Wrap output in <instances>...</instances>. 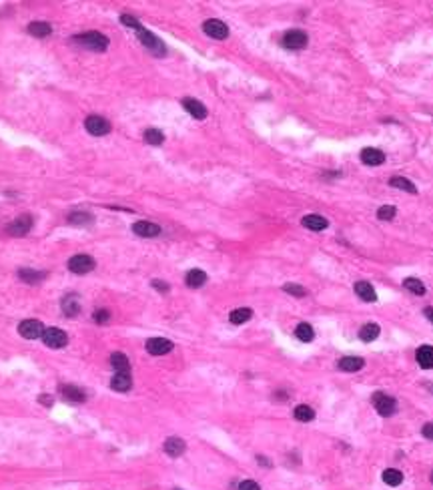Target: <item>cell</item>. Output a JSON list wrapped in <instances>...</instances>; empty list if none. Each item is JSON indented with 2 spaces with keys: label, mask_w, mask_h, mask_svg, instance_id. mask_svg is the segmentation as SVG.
Returning <instances> with one entry per match:
<instances>
[{
  "label": "cell",
  "mask_w": 433,
  "mask_h": 490,
  "mask_svg": "<svg viewBox=\"0 0 433 490\" xmlns=\"http://www.w3.org/2000/svg\"><path fill=\"white\" fill-rule=\"evenodd\" d=\"M72 40L76 44H80L82 48H86V51H92V53H103L109 46V38L99 30H88V32L76 34Z\"/></svg>",
  "instance_id": "6da1fadb"
},
{
  "label": "cell",
  "mask_w": 433,
  "mask_h": 490,
  "mask_svg": "<svg viewBox=\"0 0 433 490\" xmlns=\"http://www.w3.org/2000/svg\"><path fill=\"white\" fill-rule=\"evenodd\" d=\"M136 34H138V40H140V44L142 46H147L149 51L153 53V55H157V57H163L165 53H167V46L163 44V40L161 38H157L153 32H149V30H144V28H140V30H136Z\"/></svg>",
  "instance_id": "7a4b0ae2"
},
{
  "label": "cell",
  "mask_w": 433,
  "mask_h": 490,
  "mask_svg": "<svg viewBox=\"0 0 433 490\" xmlns=\"http://www.w3.org/2000/svg\"><path fill=\"white\" fill-rule=\"evenodd\" d=\"M42 341H44V346H48V348L61 350V348H64L68 344V335L59 327H46L44 333H42Z\"/></svg>",
  "instance_id": "3957f363"
},
{
  "label": "cell",
  "mask_w": 433,
  "mask_h": 490,
  "mask_svg": "<svg viewBox=\"0 0 433 490\" xmlns=\"http://www.w3.org/2000/svg\"><path fill=\"white\" fill-rule=\"evenodd\" d=\"M84 129H86L92 137H103V135L111 133V123H109L105 117H101V115H90V117H86V121H84Z\"/></svg>",
  "instance_id": "277c9868"
},
{
  "label": "cell",
  "mask_w": 433,
  "mask_h": 490,
  "mask_svg": "<svg viewBox=\"0 0 433 490\" xmlns=\"http://www.w3.org/2000/svg\"><path fill=\"white\" fill-rule=\"evenodd\" d=\"M309 42V36L303 30H289L283 36V46L289 48V51H301Z\"/></svg>",
  "instance_id": "5b68a950"
},
{
  "label": "cell",
  "mask_w": 433,
  "mask_h": 490,
  "mask_svg": "<svg viewBox=\"0 0 433 490\" xmlns=\"http://www.w3.org/2000/svg\"><path fill=\"white\" fill-rule=\"evenodd\" d=\"M373 406H375V410H377L381 416H391V414H395V410H397V402H395L391 396L383 394V392H377V394L373 396Z\"/></svg>",
  "instance_id": "8992f818"
},
{
  "label": "cell",
  "mask_w": 433,
  "mask_h": 490,
  "mask_svg": "<svg viewBox=\"0 0 433 490\" xmlns=\"http://www.w3.org/2000/svg\"><path fill=\"white\" fill-rule=\"evenodd\" d=\"M203 30H205V34H209L211 38H217V40H223V38L229 36L227 24H225L223 20H219V18H209V20H205V22H203Z\"/></svg>",
  "instance_id": "52a82bcc"
},
{
  "label": "cell",
  "mask_w": 433,
  "mask_h": 490,
  "mask_svg": "<svg viewBox=\"0 0 433 490\" xmlns=\"http://www.w3.org/2000/svg\"><path fill=\"white\" fill-rule=\"evenodd\" d=\"M68 269H70L72 273H78V275L88 273V271L94 269V259H92L90 255H84V253L74 255V257L68 259Z\"/></svg>",
  "instance_id": "ba28073f"
},
{
  "label": "cell",
  "mask_w": 433,
  "mask_h": 490,
  "mask_svg": "<svg viewBox=\"0 0 433 490\" xmlns=\"http://www.w3.org/2000/svg\"><path fill=\"white\" fill-rule=\"evenodd\" d=\"M44 329H46V327H44L38 320H24V322H20V326H18V333H20L22 337H26V339L42 337Z\"/></svg>",
  "instance_id": "9c48e42d"
},
{
  "label": "cell",
  "mask_w": 433,
  "mask_h": 490,
  "mask_svg": "<svg viewBox=\"0 0 433 490\" xmlns=\"http://www.w3.org/2000/svg\"><path fill=\"white\" fill-rule=\"evenodd\" d=\"M173 350V341L167 337H151L147 341V352L153 356H165Z\"/></svg>",
  "instance_id": "30bf717a"
},
{
  "label": "cell",
  "mask_w": 433,
  "mask_h": 490,
  "mask_svg": "<svg viewBox=\"0 0 433 490\" xmlns=\"http://www.w3.org/2000/svg\"><path fill=\"white\" fill-rule=\"evenodd\" d=\"M30 227H32V217H30V215H20V217H16L12 223H8L6 231H8L10 235L22 237V235H26V233L30 231Z\"/></svg>",
  "instance_id": "8fae6325"
},
{
  "label": "cell",
  "mask_w": 433,
  "mask_h": 490,
  "mask_svg": "<svg viewBox=\"0 0 433 490\" xmlns=\"http://www.w3.org/2000/svg\"><path fill=\"white\" fill-rule=\"evenodd\" d=\"M183 107H185L186 113H190L197 121H203V119H207V115H209L207 107H205L201 101H197V99H190V96L183 99Z\"/></svg>",
  "instance_id": "7c38bea8"
},
{
  "label": "cell",
  "mask_w": 433,
  "mask_h": 490,
  "mask_svg": "<svg viewBox=\"0 0 433 490\" xmlns=\"http://www.w3.org/2000/svg\"><path fill=\"white\" fill-rule=\"evenodd\" d=\"M132 231L138 235V237H157L161 233V227L151 223V221H136L132 225Z\"/></svg>",
  "instance_id": "4fadbf2b"
},
{
  "label": "cell",
  "mask_w": 433,
  "mask_h": 490,
  "mask_svg": "<svg viewBox=\"0 0 433 490\" xmlns=\"http://www.w3.org/2000/svg\"><path fill=\"white\" fill-rule=\"evenodd\" d=\"M59 392H61V394H62L66 400H70V402H84V400H86L84 392H82L80 388L72 386V384H62V386H59Z\"/></svg>",
  "instance_id": "5bb4252c"
},
{
  "label": "cell",
  "mask_w": 433,
  "mask_h": 490,
  "mask_svg": "<svg viewBox=\"0 0 433 490\" xmlns=\"http://www.w3.org/2000/svg\"><path fill=\"white\" fill-rule=\"evenodd\" d=\"M185 440L183 438H177V436H173V438H167L165 440V452L169 454V456H173V458H179L183 452H185Z\"/></svg>",
  "instance_id": "9a60e30c"
},
{
  "label": "cell",
  "mask_w": 433,
  "mask_h": 490,
  "mask_svg": "<svg viewBox=\"0 0 433 490\" xmlns=\"http://www.w3.org/2000/svg\"><path fill=\"white\" fill-rule=\"evenodd\" d=\"M361 161L367 165V167H377L385 161V153L379 151V149H363L361 151Z\"/></svg>",
  "instance_id": "2e32d148"
},
{
  "label": "cell",
  "mask_w": 433,
  "mask_h": 490,
  "mask_svg": "<svg viewBox=\"0 0 433 490\" xmlns=\"http://www.w3.org/2000/svg\"><path fill=\"white\" fill-rule=\"evenodd\" d=\"M415 360L423 370H431L433 368V348L431 346H421L415 352Z\"/></svg>",
  "instance_id": "e0dca14e"
},
{
  "label": "cell",
  "mask_w": 433,
  "mask_h": 490,
  "mask_svg": "<svg viewBox=\"0 0 433 490\" xmlns=\"http://www.w3.org/2000/svg\"><path fill=\"white\" fill-rule=\"evenodd\" d=\"M303 227H307V229H311V231H323V229H327V219L323 217V215H315V213H311V215H305L303 217Z\"/></svg>",
  "instance_id": "ac0fdd59"
},
{
  "label": "cell",
  "mask_w": 433,
  "mask_h": 490,
  "mask_svg": "<svg viewBox=\"0 0 433 490\" xmlns=\"http://www.w3.org/2000/svg\"><path fill=\"white\" fill-rule=\"evenodd\" d=\"M111 366H113V370H115L117 374H128V370H130L128 358H126L124 354H121V352H115V354L111 356Z\"/></svg>",
  "instance_id": "d6986e66"
},
{
  "label": "cell",
  "mask_w": 433,
  "mask_h": 490,
  "mask_svg": "<svg viewBox=\"0 0 433 490\" xmlns=\"http://www.w3.org/2000/svg\"><path fill=\"white\" fill-rule=\"evenodd\" d=\"M111 388L117 392H128L132 388V380L130 374H115L111 378Z\"/></svg>",
  "instance_id": "ffe728a7"
},
{
  "label": "cell",
  "mask_w": 433,
  "mask_h": 490,
  "mask_svg": "<svg viewBox=\"0 0 433 490\" xmlns=\"http://www.w3.org/2000/svg\"><path fill=\"white\" fill-rule=\"evenodd\" d=\"M355 293L363 300V302H375L377 300V293H375V289L371 287V283H367V281H357L355 283Z\"/></svg>",
  "instance_id": "44dd1931"
},
{
  "label": "cell",
  "mask_w": 433,
  "mask_h": 490,
  "mask_svg": "<svg viewBox=\"0 0 433 490\" xmlns=\"http://www.w3.org/2000/svg\"><path fill=\"white\" fill-rule=\"evenodd\" d=\"M337 366H339V370L343 372H357L365 366V362L361 358H355V356H347V358H341L339 362H337Z\"/></svg>",
  "instance_id": "7402d4cb"
},
{
  "label": "cell",
  "mask_w": 433,
  "mask_h": 490,
  "mask_svg": "<svg viewBox=\"0 0 433 490\" xmlns=\"http://www.w3.org/2000/svg\"><path fill=\"white\" fill-rule=\"evenodd\" d=\"M185 281H186L188 287H201V285H205V281H207V273H205L203 269H190V271L186 273Z\"/></svg>",
  "instance_id": "603a6c76"
},
{
  "label": "cell",
  "mask_w": 433,
  "mask_h": 490,
  "mask_svg": "<svg viewBox=\"0 0 433 490\" xmlns=\"http://www.w3.org/2000/svg\"><path fill=\"white\" fill-rule=\"evenodd\" d=\"M62 312L68 316V318H74V316H78L80 314V304H78V300H76V296H66L64 300H62Z\"/></svg>",
  "instance_id": "cb8c5ba5"
},
{
  "label": "cell",
  "mask_w": 433,
  "mask_h": 490,
  "mask_svg": "<svg viewBox=\"0 0 433 490\" xmlns=\"http://www.w3.org/2000/svg\"><path fill=\"white\" fill-rule=\"evenodd\" d=\"M28 32L32 36H36V38H44V36H48V34L53 32V28H51V24H48V22L36 20V22H30L28 24Z\"/></svg>",
  "instance_id": "d4e9b609"
},
{
  "label": "cell",
  "mask_w": 433,
  "mask_h": 490,
  "mask_svg": "<svg viewBox=\"0 0 433 490\" xmlns=\"http://www.w3.org/2000/svg\"><path fill=\"white\" fill-rule=\"evenodd\" d=\"M251 316H253V312H251L249 308H239V310H233V312H231L229 320H231V324L241 326V324L249 322V320H251Z\"/></svg>",
  "instance_id": "484cf974"
},
{
  "label": "cell",
  "mask_w": 433,
  "mask_h": 490,
  "mask_svg": "<svg viewBox=\"0 0 433 490\" xmlns=\"http://www.w3.org/2000/svg\"><path fill=\"white\" fill-rule=\"evenodd\" d=\"M18 277L22 279V281H26V283H38V281H42L44 277H46V273L44 271H34V269H20L18 271Z\"/></svg>",
  "instance_id": "4316f807"
},
{
  "label": "cell",
  "mask_w": 433,
  "mask_h": 490,
  "mask_svg": "<svg viewBox=\"0 0 433 490\" xmlns=\"http://www.w3.org/2000/svg\"><path fill=\"white\" fill-rule=\"evenodd\" d=\"M383 482L389 484V486H399L403 482V474L397 468H387L383 472Z\"/></svg>",
  "instance_id": "83f0119b"
},
{
  "label": "cell",
  "mask_w": 433,
  "mask_h": 490,
  "mask_svg": "<svg viewBox=\"0 0 433 490\" xmlns=\"http://www.w3.org/2000/svg\"><path fill=\"white\" fill-rule=\"evenodd\" d=\"M377 335H379V326H377V324H365V326L359 329V337H361L363 341H373Z\"/></svg>",
  "instance_id": "f1b7e54d"
},
{
  "label": "cell",
  "mask_w": 433,
  "mask_h": 490,
  "mask_svg": "<svg viewBox=\"0 0 433 490\" xmlns=\"http://www.w3.org/2000/svg\"><path fill=\"white\" fill-rule=\"evenodd\" d=\"M293 414H295V418H297L299 422H311V420L315 418V410H313L311 406H305V404L297 406Z\"/></svg>",
  "instance_id": "f546056e"
},
{
  "label": "cell",
  "mask_w": 433,
  "mask_h": 490,
  "mask_svg": "<svg viewBox=\"0 0 433 490\" xmlns=\"http://www.w3.org/2000/svg\"><path fill=\"white\" fill-rule=\"evenodd\" d=\"M144 141H147L149 145H163V141H165V135H163V131H159V129H147L144 131Z\"/></svg>",
  "instance_id": "4dcf8cb0"
},
{
  "label": "cell",
  "mask_w": 433,
  "mask_h": 490,
  "mask_svg": "<svg viewBox=\"0 0 433 490\" xmlns=\"http://www.w3.org/2000/svg\"><path fill=\"white\" fill-rule=\"evenodd\" d=\"M403 287L409 289L411 293H415V296H423V293H425V285L419 279H415V277H407L403 281Z\"/></svg>",
  "instance_id": "1f68e13d"
},
{
  "label": "cell",
  "mask_w": 433,
  "mask_h": 490,
  "mask_svg": "<svg viewBox=\"0 0 433 490\" xmlns=\"http://www.w3.org/2000/svg\"><path fill=\"white\" fill-rule=\"evenodd\" d=\"M393 187H397V189H403V191H407V193H417V187L409 181V179H405V177H393L391 181H389Z\"/></svg>",
  "instance_id": "d6a6232c"
},
{
  "label": "cell",
  "mask_w": 433,
  "mask_h": 490,
  "mask_svg": "<svg viewBox=\"0 0 433 490\" xmlns=\"http://www.w3.org/2000/svg\"><path fill=\"white\" fill-rule=\"evenodd\" d=\"M295 333H297V337L301 341H311L315 337V331H313V327L309 324H299L297 329H295Z\"/></svg>",
  "instance_id": "836d02e7"
},
{
  "label": "cell",
  "mask_w": 433,
  "mask_h": 490,
  "mask_svg": "<svg viewBox=\"0 0 433 490\" xmlns=\"http://www.w3.org/2000/svg\"><path fill=\"white\" fill-rule=\"evenodd\" d=\"M395 213H397L395 207H391V205H383V207H379L377 217H379L381 221H391V219L395 217Z\"/></svg>",
  "instance_id": "e575fe53"
},
{
  "label": "cell",
  "mask_w": 433,
  "mask_h": 490,
  "mask_svg": "<svg viewBox=\"0 0 433 490\" xmlns=\"http://www.w3.org/2000/svg\"><path fill=\"white\" fill-rule=\"evenodd\" d=\"M68 221L72 225H88V223H92V215L90 213H72L68 217Z\"/></svg>",
  "instance_id": "d590c367"
},
{
  "label": "cell",
  "mask_w": 433,
  "mask_h": 490,
  "mask_svg": "<svg viewBox=\"0 0 433 490\" xmlns=\"http://www.w3.org/2000/svg\"><path fill=\"white\" fill-rule=\"evenodd\" d=\"M283 291L291 293V296H295V298H305V296H307V289L301 287V285H295V283H287V285H283Z\"/></svg>",
  "instance_id": "8d00e7d4"
},
{
  "label": "cell",
  "mask_w": 433,
  "mask_h": 490,
  "mask_svg": "<svg viewBox=\"0 0 433 490\" xmlns=\"http://www.w3.org/2000/svg\"><path fill=\"white\" fill-rule=\"evenodd\" d=\"M121 22H123L124 26H128V28H134V30H140V28H142L140 22H138L134 16H130V14H123V16H121Z\"/></svg>",
  "instance_id": "74e56055"
},
{
  "label": "cell",
  "mask_w": 433,
  "mask_h": 490,
  "mask_svg": "<svg viewBox=\"0 0 433 490\" xmlns=\"http://www.w3.org/2000/svg\"><path fill=\"white\" fill-rule=\"evenodd\" d=\"M109 320H111V312L109 310H99L94 314V322L96 324H107Z\"/></svg>",
  "instance_id": "f35d334b"
},
{
  "label": "cell",
  "mask_w": 433,
  "mask_h": 490,
  "mask_svg": "<svg viewBox=\"0 0 433 490\" xmlns=\"http://www.w3.org/2000/svg\"><path fill=\"white\" fill-rule=\"evenodd\" d=\"M239 490H261V486L255 480H243L239 484Z\"/></svg>",
  "instance_id": "ab89813d"
},
{
  "label": "cell",
  "mask_w": 433,
  "mask_h": 490,
  "mask_svg": "<svg viewBox=\"0 0 433 490\" xmlns=\"http://www.w3.org/2000/svg\"><path fill=\"white\" fill-rule=\"evenodd\" d=\"M421 434H423L427 440H433V422L425 424V426H423V430H421Z\"/></svg>",
  "instance_id": "60d3db41"
},
{
  "label": "cell",
  "mask_w": 433,
  "mask_h": 490,
  "mask_svg": "<svg viewBox=\"0 0 433 490\" xmlns=\"http://www.w3.org/2000/svg\"><path fill=\"white\" fill-rule=\"evenodd\" d=\"M153 287H155V289H159V291H163V293H167V291H169V285H167L165 281H161V279H155V281H153Z\"/></svg>",
  "instance_id": "b9f144b4"
},
{
  "label": "cell",
  "mask_w": 433,
  "mask_h": 490,
  "mask_svg": "<svg viewBox=\"0 0 433 490\" xmlns=\"http://www.w3.org/2000/svg\"><path fill=\"white\" fill-rule=\"evenodd\" d=\"M40 404H46V406H53V400L48 396H40Z\"/></svg>",
  "instance_id": "7bdbcfd3"
},
{
  "label": "cell",
  "mask_w": 433,
  "mask_h": 490,
  "mask_svg": "<svg viewBox=\"0 0 433 490\" xmlns=\"http://www.w3.org/2000/svg\"><path fill=\"white\" fill-rule=\"evenodd\" d=\"M257 460H259V462H261L263 466H271V462H269V460H267L265 456H257Z\"/></svg>",
  "instance_id": "ee69618b"
},
{
  "label": "cell",
  "mask_w": 433,
  "mask_h": 490,
  "mask_svg": "<svg viewBox=\"0 0 433 490\" xmlns=\"http://www.w3.org/2000/svg\"><path fill=\"white\" fill-rule=\"evenodd\" d=\"M423 314H425V316H427V318H429V320L433 322V308H425V312H423Z\"/></svg>",
  "instance_id": "f6af8a7d"
},
{
  "label": "cell",
  "mask_w": 433,
  "mask_h": 490,
  "mask_svg": "<svg viewBox=\"0 0 433 490\" xmlns=\"http://www.w3.org/2000/svg\"><path fill=\"white\" fill-rule=\"evenodd\" d=\"M425 388H427L429 392H433V384H425Z\"/></svg>",
  "instance_id": "bcb514c9"
},
{
  "label": "cell",
  "mask_w": 433,
  "mask_h": 490,
  "mask_svg": "<svg viewBox=\"0 0 433 490\" xmlns=\"http://www.w3.org/2000/svg\"><path fill=\"white\" fill-rule=\"evenodd\" d=\"M431 482H433V474H431Z\"/></svg>",
  "instance_id": "7dc6e473"
}]
</instances>
